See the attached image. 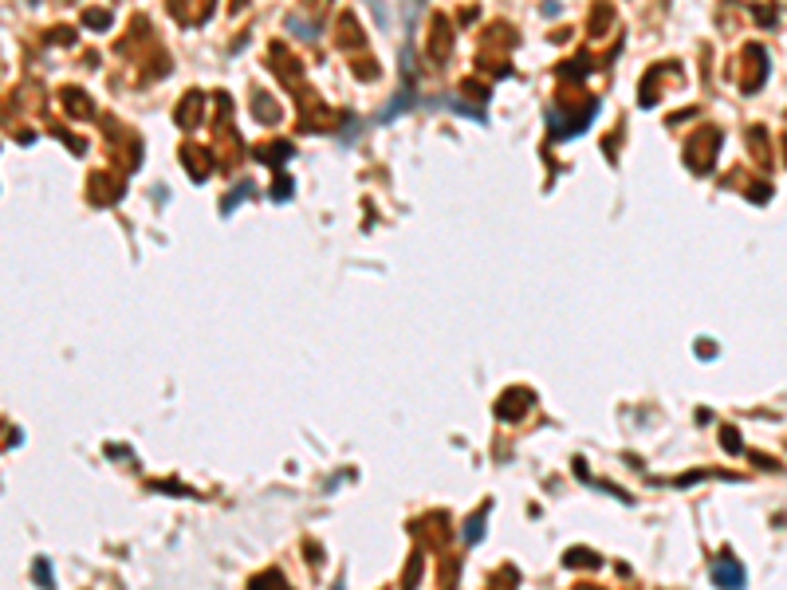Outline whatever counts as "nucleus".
Segmentation results:
<instances>
[{"mask_svg":"<svg viewBox=\"0 0 787 590\" xmlns=\"http://www.w3.org/2000/svg\"><path fill=\"white\" fill-rule=\"evenodd\" d=\"M713 578H716V587L720 590H740L744 587V571H740L732 559H720V563L713 566Z\"/></svg>","mask_w":787,"mask_h":590,"instance_id":"obj_1","label":"nucleus"}]
</instances>
